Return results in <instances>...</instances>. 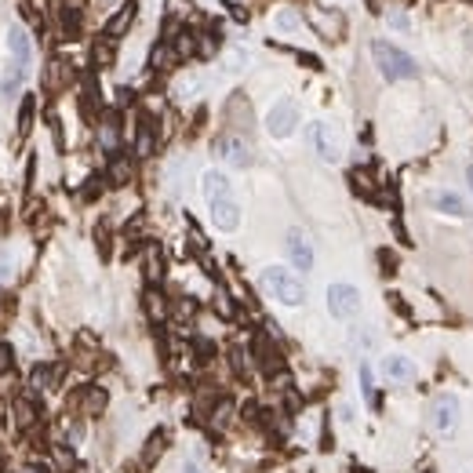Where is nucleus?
Wrapping results in <instances>:
<instances>
[{"instance_id":"1","label":"nucleus","mask_w":473,"mask_h":473,"mask_svg":"<svg viewBox=\"0 0 473 473\" xmlns=\"http://www.w3.org/2000/svg\"><path fill=\"white\" fill-rule=\"evenodd\" d=\"M372 58H375V66L386 80H412L419 77V66H415V58L401 51L397 44H390V40H375L372 44Z\"/></svg>"},{"instance_id":"2","label":"nucleus","mask_w":473,"mask_h":473,"mask_svg":"<svg viewBox=\"0 0 473 473\" xmlns=\"http://www.w3.org/2000/svg\"><path fill=\"white\" fill-rule=\"evenodd\" d=\"M259 281H263V288L277 298V303H284V306H303V303H306V288H303V281H298L295 273L281 270V266H266Z\"/></svg>"},{"instance_id":"3","label":"nucleus","mask_w":473,"mask_h":473,"mask_svg":"<svg viewBox=\"0 0 473 473\" xmlns=\"http://www.w3.org/2000/svg\"><path fill=\"white\" fill-rule=\"evenodd\" d=\"M310 146H313V153L324 160V164H339V157H342V142H339V132L332 124H324V120H317V124H310Z\"/></svg>"},{"instance_id":"4","label":"nucleus","mask_w":473,"mask_h":473,"mask_svg":"<svg viewBox=\"0 0 473 473\" xmlns=\"http://www.w3.org/2000/svg\"><path fill=\"white\" fill-rule=\"evenodd\" d=\"M295 124H298V106L295 99H281V102H273L270 106V113H266V132L273 139H288L295 132Z\"/></svg>"},{"instance_id":"5","label":"nucleus","mask_w":473,"mask_h":473,"mask_svg":"<svg viewBox=\"0 0 473 473\" xmlns=\"http://www.w3.org/2000/svg\"><path fill=\"white\" fill-rule=\"evenodd\" d=\"M328 313L339 320H350L360 313V291L353 284H332L328 288Z\"/></svg>"},{"instance_id":"6","label":"nucleus","mask_w":473,"mask_h":473,"mask_svg":"<svg viewBox=\"0 0 473 473\" xmlns=\"http://www.w3.org/2000/svg\"><path fill=\"white\" fill-rule=\"evenodd\" d=\"M459 422V401L455 397H437L434 404H429V426L437 429V434H451Z\"/></svg>"},{"instance_id":"7","label":"nucleus","mask_w":473,"mask_h":473,"mask_svg":"<svg viewBox=\"0 0 473 473\" xmlns=\"http://www.w3.org/2000/svg\"><path fill=\"white\" fill-rule=\"evenodd\" d=\"M215 153H219L229 168H248L251 164V146L244 142V135H222L215 142Z\"/></svg>"},{"instance_id":"8","label":"nucleus","mask_w":473,"mask_h":473,"mask_svg":"<svg viewBox=\"0 0 473 473\" xmlns=\"http://www.w3.org/2000/svg\"><path fill=\"white\" fill-rule=\"evenodd\" d=\"M284 248H288V259H291V266L295 270H313V248H310V241H306V233L303 229H288V241H284Z\"/></svg>"},{"instance_id":"9","label":"nucleus","mask_w":473,"mask_h":473,"mask_svg":"<svg viewBox=\"0 0 473 473\" xmlns=\"http://www.w3.org/2000/svg\"><path fill=\"white\" fill-rule=\"evenodd\" d=\"M211 222L219 226L222 233H233L237 226H241V204H237L233 197H222V201H211Z\"/></svg>"},{"instance_id":"10","label":"nucleus","mask_w":473,"mask_h":473,"mask_svg":"<svg viewBox=\"0 0 473 473\" xmlns=\"http://www.w3.org/2000/svg\"><path fill=\"white\" fill-rule=\"evenodd\" d=\"M310 26L324 37V40H342V30H346V18H342L339 11H320L313 8L310 11Z\"/></svg>"},{"instance_id":"11","label":"nucleus","mask_w":473,"mask_h":473,"mask_svg":"<svg viewBox=\"0 0 473 473\" xmlns=\"http://www.w3.org/2000/svg\"><path fill=\"white\" fill-rule=\"evenodd\" d=\"M201 193H204V201L211 204V201H222V197H233V186H229V179L222 175V171H204L201 175Z\"/></svg>"},{"instance_id":"12","label":"nucleus","mask_w":473,"mask_h":473,"mask_svg":"<svg viewBox=\"0 0 473 473\" xmlns=\"http://www.w3.org/2000/svg\"><path fill=\"white\" fill-rule=\"evenodd\" d=\"M382 375L390 379V382H412L415 379V364L408 360V357H401V353H393V357L382 360Z\"/></svg>"},{"instance_id":"13","label":"nucleus","mask_w":473,"mask_h":473,"mask_svg":"<svg viewBox=\"0 0 473 473\" xmlns=\"http://www.w3.org/2000/svg\"><path fill=\"white\" fill-rule=\"evenodd\" d=\"M132 23H135V0H120V8H117V15L110 18V23H106V33H102V37L117 40Z\"/></svg>"},{"instance_id":"14","label":"nucleus","mask_w":473,"mask_h":473,"mask_svg":"<svg viewBox=\"0 0 473 473\" xmlns=\"http://www.w3.org/2000/svg\"><path fill=\"white\" fill-rule=\"evenodd\" d=\"M58 8V26L66 37H77L80 33V4H73V0H55Z\"/></svg>"},{"instance_id":"15","label":"nucleus","mask_w":473,"mask_h":473,"mask_svg":"<svg viewBox=\"0 0 473 473\" xmlns=\"http://www.w3.org/2000/svg\"><path fill=\"white\" fill-rule=\"evenodd\" d=\"M70 80H73V70L66 66V62H62V58L48 62V70H44V88L48 92H62Z\"/></svg>"},{"instance_id":"16","label":"nucleus","mask_w":473,"mask_h":473,"mask_svg":"<svg viewBox=\"0 0 473 473\" xmlns=\"http://www.w3.org/2000/svg\"><path fill=\"white\" fill-rule=\"evenodd\" d=\"M429 204H434L437 211H444V215H466V201L459 197V193H451V189L429 193Z\"/></svg>"},{"instance_id":"17","label":"nucleus","mask_w":473,"mask_h":473,"mask_svg":"<svg viewBox=\"0 0 473 473\" xmlns=\"http://www.w3.org/2000/svg\"><path fill=\"white\" fill-rule=\"evenodd\" d=\"M255 357H259V364H263V372L266 375H273L277 368H281V353H277V346L266 339V335H259L255 339Z\"/></svg>"},{"instance_id":"18","label":"nucleus","mask_w":473,"mask_h":473,"mask_svg":"<svg viewBox=\"0 0 473 473\" xmlns=\"http://www.w3.org/2000/svg\"><path fill=\"white\" fill-rule=\"evenodd\" d=\"M132 175H135V168H132V160H127L124 153H117L110 160V168H106V182H110V186H127Z\"/></svg>"},{"instance_id":"19","label":"nucleus","mask_w":473,"mask_h":473,"mask_svg":"<svg viewBox=\"0 0 473 473\" xmlns=\"http://www.w3.org/2000/svg\"><path fill=\"white\" fill-rule=\"evenodd\" d=\"M106 404H110V397H106L102 386H88V393H84V401H80V412L88 419H95V415L106 412Z\"/></svg>"},{"instance_id":"20","label":"nucleus","mask_w":473,"mask_h":473,"mask_svg":"<svg viewBox=\"0 0 473 473\" xmlns=\"http://www.w3.org/2000/svg\"><path fill=\"white\" fill-rule=\"evenodd\" d=\"M160 277H164L160 248H157V244H149V248H146V281H149V284H160Z\"/></svg>"},{"instance_id":"21","label":"nucleus","mask_w":473,"mask_h":473,"mask_svg":"<svg viewBox=\"0 0 473 473\" xmlns=\"http://www.w3.org/2000/svg\"><path fill=\"white\" fill-rule=\"evenodd\" d=\"M113 55H117V40H110V37H102L99 44H95V51H92L99 70H110L113 66Z\"/></svg>"},{"instance_id":"22","label":"nucleus","mask_w":473,"mask_h":473,"mask_svg":"<svg viewBox=\"0 0 473 473\" xmlns=\"http://www.w3.org/2000/svg\"><path fill=\"white\" fill-rule=\"evenodd\" d=\"M273 26L281 30V33H295V30H303V18H298L291 8H281V11L273 15Z\"/></svg>"},{"instance_id":"23","label":"nucleus","mask_w":473,"mask_h":473,"mask_svg":"<svg viewBox=\"0 0 473 473\" xmlns=\"http://www.w3.org/2000/svg\"><path fill=\"white\" fill-rule=\"evenodd\" d=\"M55 379V372L48 368V364H37V368L30 372V393H40V390H48Z\"/></svg>"},{"instance_id":"24","label":"nucleus","mask_w":473,"mask_h":473,"mask_svg":"<svg viewBox=\"0 0 473 473\" xmlns=\"http://www.w3.org/2000/svg\"><path fill=\"white\" fill-rule=\"evenodd\" d=\"M33 422H37L33 401H15V426H18V429H30Z\"/></svg>"},{"instance_id":"25","label":"nucleus","mask_w":473,"mask_h":473,"mask_svg":"<svg viewBox=\"0 0 473 473\" xmlns=\"http://www.w3.org/2000/svg\"><path fill=\"white\" fill-rule=\"evenodd\" d=\"M146 313L153 317V320H164V317H168V303H164V295H160L157 288L146 291Z\"/></svg>"},{"instance_id":"26","label":"nucleus","mask_w":473,"mask_h":473,"mask_svg":"<svg viewBox=\"0 0 473 473\" xmlns=\"http://www.w3.org/2000/svg\"><path fill=\"white\" fill-rule=\"evenodd\" d=\"M149 153H153V132H149V120H142L135 139V157H149Z\"/></svg>"},{"instance_id":"27","label":"nucleus","mask_w":473,"mask_h":473,"mask_svg":"<svg viewBox=\"0 0 473 473\" xmlns=\"http://www.w3.org/2000/svg\"><path fill=\"white\" fill-rule=\"evenodd\" d=\"M164 429H157V434H149V441H146V455H142V462L149 466V462H153L157 455H160V451H164Z\"/></svg>"},{"instance_id":"28","label":"nucleus","mask_w":473,"mask_h":473,"mask_svg":"<svg viewBox=\"0 0 473 473\" xmlns=\"http://www.w3.org/2000/svg\"><path fill=\"white\" fill-rule=\"evenodd\" d=\"M33 127V99H23V110H18V139H26Z\"/></svg>"},{"instance_id":"29","label":"nucleus","mask_w":473,"mask_h":473,"mask_svg":"<svg viewBox=\"0 0 473 473\" xmlns=\"http://www.w3.org/2000/svg\"><path fill=\"white\" fill-rule=\"evenodd\" d=\"M102 146L106 149H117V113H110V117H106V124H102Z\"/></svg>"},{"instance_id":"30","label":"nucleus","mask_w":473,"mask_h":473,"mask_svg":"<svg viewBox=\"0 0 473 473\" xmlns=\"http://www.w3.org/2000/svg\"><path fill=\"white\" fill-rule=\"evenodd\" d=\"M350 342H353V350H372V346H375V335H372L368 328H353Z\"/></svg>"},{"instance_id":"31","label":"nucleus","mask_w":473,"mask_h":473,"mask_svg":"<svg viewBox=\"0 0 473 473\" xmlns=\"http://www.w3.org/2000/svg\"><path fill=\"white\" fill-rule=\"evenodd\" d=\"M229 415H233V404H229V401H219V404H215L211 422H215V426H226V422H229Z\"/></svg>"},{"instance_id":"32","label":"nucleus","mask_w":473,"mask_h":473,"mask_svg":"<svg viewBox=\"0 0 473 473\" xmlns=\"http://www.w3.org/2000/svg\"><path fill=\"white\" fill-rule=\"evenodd\" d=\"M11 364H15V350L8 346V342H0V375H8Z\"/></svg>"},{"instance_id":"33","label":"nucleus","mask_w":473,"mask_h":473,"mask_svg":"<svg viewBox=\"0 0 473 473\" xmlns=\"http://www.w3.org/2000/svg\"><path fill=\"white\" fill-rule=\"evenodd\" d=\"M229 364H233V372H237V375H244V372H248V360H244V350H241V346H233V350H229Z\"/></svg>"},{"instance_id":"34","label":"nucleus","mask_w":473,"mask_h":473,"mask_svg":"<svg viewBox=\"0 0 473 473\" xmlns=\"http://www.w3.org/2000/svg\"><path fill=\"white\" fill-rule=\"evenodd\" d=\"M386 23H390L393 30H412V18H408L404 11H390V15H386Z\"/></svg>"},{"instance_id":"35","label":"nucleus","mask_w":473,"mask_h":473,"mask_svg":"<svg viewBox=\"0 0 473 473\" xmlns=\"http://www.w3.org/2000/svg\"><path fill=\"white\" fill-rule=\"evenodd\" d=\"M215 310H219L222 317H233V303H229V295H226V291L215 295Z\"/></svg>"},{"instance_id":"36","label":"nucleus","mask_w":473,"mask_h":473,"mask_svg":"<svg viewBox=\"0 0 473 473\" xmlns=\"http://www.w3.org/2000/svg\"><path fill=\"white\" fill-rule=\"evenodd\" d=\"M379 263L386 266L382 273H393V255H390V251H379Z\"/></svg>"},{"instance_id":"37","label":"nucleus","mask_w":473,"mask_h":473,"mask_svg":"<svg viewBox=\"0 0 473 473\" xmlns=\"http://www.w3.org/2000/svg\"><path fill=\"white\" fill-rule=\"evenodd\" d=\"M182 473H201V469H197V466H193V462H186V466H182Z\"/></svg>"},{"instance_id":"38","label":"nucleus","mask_w":473,"mask_h":473,"mask_svg":"<svg viewBox=\"0 0 473 473\" xmlns=\"http://www.w3.org/2000/svg\"><path fill=\"white\" fill-rule=\"evenodd\" d=\"M466 175H469V186H473V168H469V171H466Z\"/></svg>"}]
</instances>
